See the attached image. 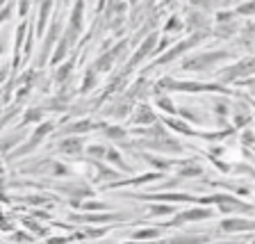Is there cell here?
<instances>
[{"mask_svg":"<svg viewBox=\"0 0 255 244\" xmlns=\"http://www.w3.org/2000/svg\"><path fill=\"white\" fill-rule=\"evenodd\" d=\"M212 217V210H189V213H180L178 219L171 222V226H178V224L185 222H201V219H210Z\"/></svg>","mask_w":255,"mask_h":244,"instance_id":"obj_1","label":"cell"},{"mask_svg":"<svg viewBox=\"0 0 255 244\" xmlns=\"http://www.w3.org/2000/svg\"><path fill=\"white\" fill-rule=\"evenodd\" d=\"M244 73H255V57L253 59H244L242 64L233 66L230 71H226V73H223V78L230 80V78H237V75H244Z\"/></svg>","mask_w":255,"mask_h":244,"instance_id":"obj_2","label":"cell"},{"mask_svg":"<svg viewBox=\"0 0 255 244\" xmlns=\"http://www.w3.org/2000/svg\"><path fill=\"white\" fill-rule=\"evenodd\" d=\"M255 222H235V219H228V222H223L221 224V229L223 231H246V229H253Z\"/></svg>","mask_w":255,"mask_h":244,"instance_id":"obj_3","label":"cell"},{"mask_svg":"<svg viewBox=\"0 0 255 244\" xmlns=\"http://www.w3.org/2000/svg\"><path fill=\"white\" fill-rule=\"evenodd\" d=\"M80 146H82V144H80V139H66V142H62V146H59V149H62L64 153H78Z\"/></svg>","mask_w":255,"mask_h":244,"instance_id":"obj_4","label":"cell"},{"mask_svg":"<svg viewBox=\"0 0 255 244\" xmlns=\"http://www.w3.org/2000/svg\"><path fill=\"white\" fill-rule=\"evenodd\" d=\"M159 231L157 229H148V231H139V233H134V238L137 240H146V238H157Z\"/></svg>","mask_w":255,"mask_h":244,"instance_id":"obj_5","label":"cell"},{"mask_svg":"<svg viewBox=\"0 0 255 244\" xmlns=\"http://www.w3.org/2000/svg\"><path fill=\"white\" fill-rule=\"evenodd\" d=\"M139 114H137V121H153V114L148 112V107H139Z\"/></svg>","mask_w":255,"mask_h":244,"instance_id":"obj_6","label":"cell"},{"mask_svg":"<svg viewBox=\"0 0 255 244\" xmlns=\"http://www.w3.org/2000/svg\"><path fill=\"white\" fill-rule=\"evenodd\" d=\"M23 224H25V226H30V229H32V231H34V233H41V235H43V233H46V231H43V229H41V226H39V224H32V222H30V219H27V217H25V219H23Z\"/></svg>","mask_w":255,"mask_h":244,"instance_id":"obj_7","label":"cell"},{"mask_svg":"<svg viewBox=\"0 0 255 244\" xmlns=\"http://www.w3.org/2000/svg\"><path fill=\"white\" fill-rule=\"evenodd\" d=\"M71 69H73V62H69V64H66V66H64V69H62V71H59V73H57V80H59V82H62V80L66 78V75H69V71H71Z\"/></svg>","mask_w":255,"mask_h":244,"instance_id":"obj_8","label":"cell"},{"mask_svg":"<svg viewBox=\"0 0 255 244\" xmlns=\"http://www.w3.org/2000/svg\"><path fill=\"white\" fill-rule=\"evenodd\" d=\"M14 240H30V238H27L25 233H16V235H14Z\"/></svg>","mask_w":255,"mask_h":244,"instance_id":"obj_9","label":"cell"},{"mask_svg":"<svg viewBox=\"0 0 255 244\" xmlns=\"http://www.w3.org/2000/svg\"><path fill=\"white\" fill-rule=\"evenodd\" d=\"M253 244H255V240H253Z\"/></svg>","mask_w":255,"mask_h":244,"instance_id":"obj_10","label":"cell"}]
</instances>
